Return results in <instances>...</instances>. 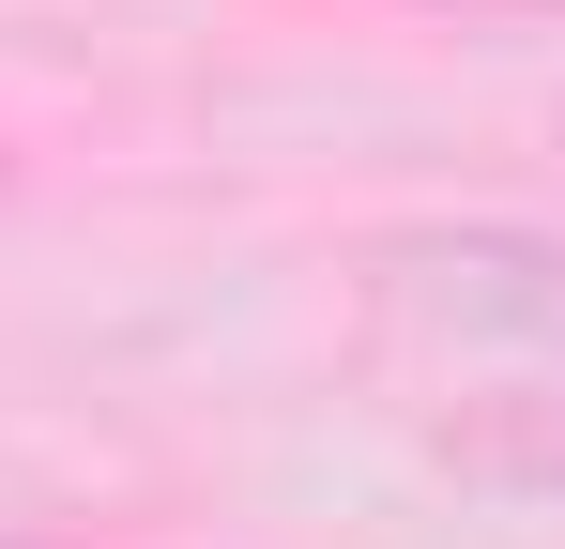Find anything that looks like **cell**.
Listing matches in <instances>:
<instances>
[{"instance_id":"1","label":"cell","mask_w":565,"mask_h":549,"mask_svg":"<svg viewBox=\"0 0 565 549\" xmlns=\"http://www.w3.org/2000/svg\"><path fill=\"white\" fill-rule=\"evenodd\" d=\"M367 305L444 336V352H520L565 381V229L535 214H459V229H382Z\"/></svg>"},{"instance_id":"2","label":"cell","mask_w":565,"mask_h":549,"mask_svg":"<svg viewBox=\"0 0 565 549\" xmlns=\"http://www.w3.org/2000/svg\"><path fill=\"white\" fill-rule=\"evenodd\" d=\"M473 473H520V488H565V397H535V428H473Z\"/></svg>"},{"instance_id":"3","label":"cell","mask_w":565,"mask_h":549,"mask_svg":"<svg viewBox=\"0 0 565 549\" xmlns=\"http://www.w3.org/2000/svg\"><path fill=\"white\" fill-rule=\"evenodd\" d=\"M428 15H473V31H565V0H428Z\"/></svg>"},{"instance_id":"4","label":"cell","mask_w":565,"mask_h":549,"mask_svg":"<svg viewBox=\"0 0 565 549\" xmlns=\"http://www.w3.org/2000/svg\"><path fill=\"white\" fill-rule=\"evenodd\" d=\"M0 549H93V535H46V519H0Z\"/></svg>"},{"instance_id":"5","label":"cell","mask_w":565,"mask_h":549,"mask_svg":"<svg viewBox=\"0 0 565 549\" xmlns=\"http://www.w3.org/2000/svg\"><path fill=\"white\" fill-rule=\"evenodd\" d=\"M551 138H565V122H551Z\"/></svg>"}]
</instances>
